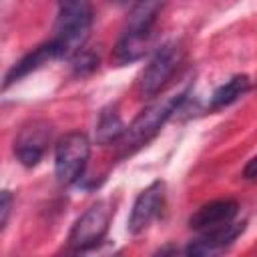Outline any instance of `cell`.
<instances>
[{"instance_id": "1", "label": "cell", "mask_w": 257, "mask_h": 257, "mask_svg": "<svg viewBox=\"0 0 257 257\" xmlns=\"http://www.w3.org/2000/svg\"><path fill=\"white\" fill-rule=\"evenodd\" d=\"M92 26V8L88 2H62L56 16V34L52 42L60 58H74L82 52Z\"/></svg>"}, {"instance_id": "2", "label": "cell", "mask_w": 257, "mask_h": 257, "mask_svg": "<svg viewBox=\"0 0 257 257\" xmlns=\"http://www.w3.org/2000/svg\"><path fill=\"white\" fill-rule=\"evenodd\" d=\"M187 96H189V88H185V90H181L177 94L165 96L163 100H157L151 106H147L145 110H141L139 116L126 126L124 137L120 139L124 155L126 153L131 155L133 151H137L143 145H147L161 131V126L173 116V112H177V108L185 102Z\"/></svg>"}, {"instance_id": "3", "label": "cell", "mask_w": 257, "mask_h": 257, "mask_svg": "<svg viewBox=\"0 0 257 257\" xmlns=\"http://www.w3.org/2000/svg\"><path fill=\"white\" fill-rule=\"evenodd\" d=\"M90 157V141L84 133H68L64 135L54 149V173L58 183L72 185L82 179L86 163Z\"/></svg>"}, {"instance_id": "4", "label": "cell", "mask_w": 257, "mask_h": 257, "mask_svg": "<svg viewBox=\"0 0 257 257\" xmlns=\"http://www.w3.org/2000/svg\"><path fill=\"white\" fill-rule=\"evenodd\" d=\"M112 217H114V203L110 199H100L92 203L72 225L68 235L70 245L78 251H88L96 247L104 239Z\"/></svg>"}, {"instance_id": "5", "label": "cell", "mask_w": 257, "mask_h": 257, "mask_svg": "<svg viewBox=\"0 0 257 257\" xmlns=\"http://www.w3.org/2000/svg\"><path fill=\"white\" fill-rule=\"evenodd\" d=\"M181 60H183V48L179 42L163 44L141 74V94L145 98L159 94L163 90V86L171 80V76L177 70Z\"/></svg>"}, {"instance_id": "6", "label": "cell", "mask_w": 257, "mask_h": 257, "mask_svg": "<svg viewBox=\"0 0 257 257\" xmlns=\"http://www.w3.org/2000/svg\"><path fill=\"white\" fill-rule=\"evenodd\" d=\"M163 205H165V183L163 181H153L135 199L128 221H126V231L131 235L143 233L159 217Z\"/></svg>"}, {"instance_id": "7", "label": "cell", "mask_w": 257, "mask_h": 257, "mask_svg": "<svg viewBox=\"0 0 257 257\" xmlns=\"http://www.w3.org/2000/svg\"><path fill=\"white\" fill-rule=\"evenodd\" d=\"M243 231H245V221H241V223L233 221V223L215 227L211 231H205L203 237H199L187 245L185 255L187 257H221Z\"/></svg>"}, {"instance_id": "8", "label": "cell", "mask_w": 257, "mask_h": 257, "mask_svg": "<svg viewBox=\"0 0 257 257\" xmlns=\"http://www.w3.org/2000/svg\"><path fill=\"white\" fill-rule=\"evenodd\" d=\"M48 141H50V124L44 120H32L20 131L14 143V153L24 167H36L46 151Z\"/></svg>"}, {"instance_id": "9", "label": "cell", "mask_w": 257, "mask_h": 257, "mask_svg": "<svg viewBox=\"0 0 257 257\" xmlns=\"http://www.w3.org/2000/svg\"><path fill=\"white\" fill-rule=\"evenodd\" d=\"M239 213V203L233 199H219L201 205L191 217H189V227L197 231H211L215 227L233 223V219Z\"/></svg>"}, {"instance_id": "10", "label": "cell", "mask_w": 257, "mask_h": 257, "mask_svg": "<svg viewBox=\"0 0 257 257\" xmlns=\"http://www.w3.org/2000/svg\"><path fill=\"white\" fill-rule=\"evenodd\" d=\"M58 58H60V56H58V48H56V44H54L52 40H48L46 44L34 48V50L28 52L26 56H22V58H20L8 72H6V76H4V88H8V86L14 84L16 80L24 78L26 74L38 70L40 66L48 64V62H52V60H58Z\"/></svg>"}, {"instance_id": "11", "label": "cell", "mask_w": 257, "mask_h": 257, "mask_svg": "<svg viewBox=\"0 0 257 257\" xmlns=\"http://www.w3.org/2000/svg\"><path fill=\"white\" fill-rule=\"evenodd\" d=\"M161 10H163L161 2H139V4H135L122 32L153 36V28H155V22H157Z\"/></svg>"}, {"instance_id": "12", "label": "cell", "mask_w": 257, "mask_h": 257, "mask_svg": "<svg viewBox=\"0 0 257 257\" xmlns=\"http://www.w3.org/2000/svg\"><path fill=\"white\" fill-rule=\"evenodd\" d=\"M151 38L153 36H147V34L122 32L116 46H114V60L118 64H128V62H135V60L143 58L149 44H151Z\"/></svg>"}, {"instance_id": "13", "label": "cell", "mask_w": 257, "mask_h": 257, "mask_svg": "<svg viewBox=\"0 0 257 257\" xmlns=\"http://www.w3.org/2000/svg\"><path fill=\"white\" fill-rule=\"evenodd\" d=\"M126 126L122 124L118 112L114 108H104L98 116L96 128H94V139L98 145H108L114 141H120L124 137Z\"/></svg>"}, {"instance_id": "14", "label": "cell", "mask_w": 257, "mask_h": 257, "mask_svg": "<svg viewBox=\"0 0 257 257\" xmlns=\"http://www.w3.org/2000/svg\"><path fill=\"white\" fill-rule=\"evenodd\" d=\"M249 76L247 74H235L233 78H229L225 84H221L213 96H211V102L209 106L215 110V108H223L231 102H235L239 96H243L247 90H249Z\"/></svg>"}, {"instance_id": "15", "label": "cell", "mask_w": 257, "mask_h": 257, "mask_svg": "<svg viewBox=\"0 0 257 257\" xmlns=\"http://www.w3.org/2000/svg\"><path fill=\"white\" fill-rule=\"evenodd\" d=\"M72 66H74V72L76 74H88L92 72L96 66H98V56L94 52H88V50H82L80 54H76L72 58Z\"/></svg>"}, {"instance_id": "16", "label": "cell", "mask_w": 257, "mask_h": 257, "mask_svg": "<svg viewBox=\"0 0 257 257\" xmlns=\"http://www.w3.org/2000/svg\"><path fill=\"white\" fill-rule=\"evenodd\" d=\"M10 209H12V193L10 191H2V203H0V225H2V229L8 223Z\"/></svg>"}, {"instance_id": "17", "label": "cell", "mask_w": 257, "mask_h": 257, "mask_svg": "<svg viewBox=\"0 0 257 257\" xmlns=\"http://www.w3.org/2000/svg\"><path fill=\"white\" fill-rule=\"evenodd\" d=\"M243 179H247V181H255V179H257V157H253V159L245 165V169H243Z\"/></svg>"}, {"instance_id": "18", "label": "cell", "mask_w": 257, "mask_h": 257, "mask_svg": "<svg viewBox=\"0 0 257 257\" xmlns=\"http://www.w3.org/2000/svg\"><path fill=\"white\" fill-rule=\"evenodd\" d=\"M155 257H179V249L175 245H165L155 253Z\"/></svg>"}, {"instance_id": "19", "label": "cell", "mask_w": 257, "mask_h": 257, "mask_svg": "<svg viewBox=\"0 0 257 257\" xmlns=\"http://www.w3.org/2000/svg\"><path fill=\"white\" fill-rule=\"evenodd\" d=\"M112 257H122V255H120V253H116V255H112Z\"/></svg>"}, {"instance_id": "20", "label": "cell", "mask_w": 257, "mask_h": 257, "mask_svg": "<svg viewBox=\"0 0 257 257\" xmlns=\"http://www.w3.org/2000/svg\"><path fill=\"white\" fill-rule=\"evenodd\" d=\"M64 257H76V255H64Z\"/></svg>"}]
</instances>
